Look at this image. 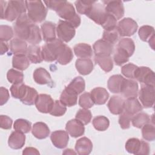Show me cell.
<instances>
[{
	"label": "cell",
	"mask_w": 155,
	"mask_h": 155,
	"mask_svg": "<svg viewBox=\"0 0 155 155\" xmlns=\"http://www.w3.org/2000/svg\"><path fill=\"white\" fill-rule=\"evenodd\" d=\"M105 12L113 16L116 20L121 19L124 15V7L121 1H103Z\"/></svg>",
	"instance_id": "11"
},
{
	"label": "cell",
	"mask_w": 155,
	"mask_h": 155,
	"mask_svg": "<svg viewBox=\"0 0 155 155\" xmlns=\"http://www.w3.org/2000/svg\"><path fill=\"white\" fill-rule=\"evenodd\" d=\"M139 98L141 105L145 108L152 107L154 103L155 90L154 87L142 85L139 91Z\"/></svg>",
	"instance_id": "8"
},
{
	"label": "cell",
	"mask_w": 155,
	"mask_h": 155,
	"mask_svg": "<svg viewBox=\"0 0 155 155\" xmlns=\"http://www.w3.org/2000/svg\"><path fill=\"white\" fill-rule=\"evenodd\" d=\"M142 129V135L145 140L153 141L155 139V128L154 126L151 124H147L144 125Z\"/></svg>",
	"instance_id": "46"
},
{
	"label": "cell",
	"mask_w": 155,
	"mask_h": 155,
	"mask_svg": "<svg viewBox=\"0 0 155 155\" xmlns=\"http://www.w3.org/2000/svg\"><path fill=\"white\" fill-rule=\"evenodd\" d=\"M129 58L130 56L124 50L117 47L113 57L116 65L118 66L122 65L129 61Z\"/></svg>",
	"instance_id": "44"
},
{
	"label": "cell",
	"mask_w": 155,
	"mask_h": 155,
	"mask_svg": "<svg viewBox=\"0 0 155 155\" xmlns=\"http://www.w3.org/2000/svg\"><path fill=\"white\" fill-rule=\"evenodd\" d=\"M95 62L99 65V67L105 72L110 71L113 67V62L110 57L109 56H94Z\"/></svg>",
	"instance_id": "33"
},
{
	"label": "cell",
	"mask_w": 155,
	"mask_h": 155,
	"mask_svg": "<svg viewBox=\"0 0 155 155\" xmlns=\"http://www.w3.org/2000/svg\"><path fill=\"white\" fill-rule=\"evenodd\" d=\"M150 153V146L149 144L143 141L142 140V143H141V147L140 149V151L139 152L138 154H144V155H147Z\"/></svg>",
	"instance_id": "58"
},
{
	"label": "cell",
	"mask_w": 155,
	"mask_h": 155,
	"mask_svg": "<svg viewBox=\"0 0 155 155\" xmlns=\"http://www.w3.org/2000/svg\"><path fill=\"white\" fill-rule=\"evenodd\" d=\"M28 16L34 23H40L46 18L47 9L41 1H25Z\"/></svg>",
	"instance_id": "3"
},
{
	"label": "cell",
	"mask_w": 155,
	"mask_h": 155,
	"mask_svg": "<svg viewBox=\"0 0 155 155\" xmlns=\"http://www.w3.org/2000/svg\"><path fill=\"white\" fill-rule=\"evenodd\" d=\"M13 30L12 27L6 25L0 26V40L6 42L11 39L13 36Z\"/></svg>",
	"instance_id": "52"
},
{
	"label": "cell",
	"mask_w": 155,
	"mask_h": 155,
	"mask_svg": "<svg viewBox=\"0 0 155 155\" xmlns=\"http://www.w3.org/2000/svg\"><path fill=\"white\" fill-rule=\"evenodd\" d=\"M27 90V85H25L24 83L14 84L10 87V92L12 96L16 99H22Z\"/></svg>",
	"instance_id": "35"
},
{
	"label": "cell",
	"mask_w": 155,
	"mask_h": 155,
	"mask_svg": "<svg viewBox=\"0 0 155 155\" xmlns=\"http://www.w3.org/2000/svg\"><path fill=\"white\" fill-rule=\"evenodd\" d=\"M91 97L94 104L103 105L105 104L109 97V93L107 90L102 87L93 88L90 93Z\"/></svg>",
	"instance_id": "21"
},
{
	"label": "cell",
	"mask_w": 155,
	"mask_h": 155,
	"mask_svg": "<svg viewBox=\"0 0 155 155\" xmlns=\"http://www.w3.org/2000/svg\"><path fill=\"white\" fill-rule=\"evenodd\" d=\"M105 30H111L117 28V20L110 14L107 13V17L101 25Z\"/></svg>",
	"instance_id": "54"
},
{
	"label": "cell",
	"mask_w": 155,
	"mask_h": 155,
	"mask_svg": "<svg viewBox=\"0 0 155 155\" xmlns=\"http://www.w3.org/2000/svg\"><path fill=\"white\" fill-rule=\"evenodd\" d=\"M94 103L92 100L91 94L89 93H84L79 96V105L83 108L88 109L94 105Z\"/></svg>",
	"instance_id": "50"
},
{
	"label": "cell",
	"mask_w": 155,
	"mask_h": 155,
	"mask_svg": "<svg viewBox=\"0 0 155 155\" xmlns=\"http://www.w3.org/2000/svg\"><path fill=\"white\" fill-rule=\"evenodd\" d=\"M26 55L30 62L33 64H39L43 61L41 48L36 45H30L28 47Z\"/></svg>",
	"instance_id": "28"
},
{
	"label": "cell",
	"mask_w": 155,
	"mask_h": 155,
	"mask_svg": "<svg viewBox=\"0 0 155 155\" xmlns=\"http://www.w3.org/2000/svg\"><path fill=\"white\" fill-rule=\"evenodd\" d=\"M107 15V13L105 10L104 5L96 1L86 16L97 24L102 25Z\"/></svg>",
	"instance_id": "9"
},
{
	"label": "cell",
	"mask_w": 155,
	"mask_h": 155,
	"mask_svg": "<svg viewBox=\"0 0 155 155\" xmlns=\"http://www.w3.org/2000/svg\"><path fill=\"white\" fill-rule=\"evenodd\" d=\"M93 125L96 130L99 131H105L110 125L109 119L104 116H97L92 121Z\"/></svg>",
	"instance_id": "38"
},
{
	"label": "cell",
	"mask_w": 155,
	"mask_h": 155,
	"mask_svg": "<svg viewBox=\"0 0 155 155\" xmlns=\"http://www.w3.org/2000/svg\"><path fill=\"white\" fill-rule=\"evenodd\" d=\"M55 12L59 17L70 23L74 28H77L81 24V18L76 13L73 5L70 2L59 1Z\"/></svg>",
	"instance_id": "1"
},
{
	"label": "cell",
	"mask_w": 155,
	"mask_h": 155,
	"mask_svg": "<svg viewBox=\"0 0 155 155\" xmlns=\"http://www.w3.org/2000/svg\"><path fill=\"white\" fill-rule=\"evenodd\" d=\"M13 120L6 115L0 116V127L4 130H9L12 128Z\"/></svg>",
	"instance_id": "56"
},
{
	"label": "cell",
	"mask_w": 155,
	"mask_h": 155,
	"mask_svg": "<svg viewBox=\"0 0 155 155\" xmlns=\"http://www.w3.org/2000/svg\"><path fill=\"white\" fill-rule=\"evenodd\" d=\"M96 1H76L74 2L77 12L82 15H87Z\"/></svg>",
	"instance_id": "40"
},
{
	"label": "cell",
	"mask_w": 155,
	"mask_h": 155,
	"mask_svg": "<svg viewBox=\"0 0 155 155\" xmlns=\"http://www.w3.org/2000/svg\"><path fill=\"white\" fill-rule=\"evenodd\" d=\"M11 51L15 54H26L27 51V44L26 42L18 38L11 40L10 43Z\"/></svg>",
	"instance_id": "25"
},
{
	"label": "cell",
	"mask_w": 155,
	"mask_h": 155,
	"mask_svg": "<svg viewBox=\"0 0 155 155\" xmlns=\"http://www.w3.org/2000/svg\"><path fill=\"white\" fill-rule=\"evenodd\" d=\"M30 65V61L26 54H15L12 59V66L19 70H24Z\"/></svg>",
	"instance_id": "32"
},
{
	"label": "cell",
	"mask_w": 155,
	"mask_h": 155,
	"mask_svg": "<svg viewBox=\"0 0 155 155\" xmlns=\"http://www.w3.org/2000/svg\"><path fill=\"white\" fill-rule=\"evenodd\" d=\"M0 3H1V16L2 15H3V13L5 11L7 2L4 1H1Z\"/></svg>",
	"instance_id": "61"
},
{
	"label": "cell",
	"mask_w": 155,
	"mask_h": 155,
	"mask_svg": "<svg viewBox=\"0 0 155 155\" xmlns=\"http://www.w3.org/2000/svg\"><path fill=\"white\" fill-rule=\"evenodd\" d=\"M27 10L24 1H9L5 11L1 16V19H5L8 21H13L22 14L25 13Z\"/></svg>",
	"instance_id": "4"
},
{
	"label": "cell",
	"mask_w": 155,
	"mask_h": 155,
	"mask_svg": "<svg viewBox=\"0 0 155 155\" xmlns=\"http://www.w3.org/2000/svg\"><path fill=\"white\" fill-rule=\"evenodd\" d=\"M117 47L124 50L130 57L133 55L135 50V45L134 41L130 38H122L117 45Z\"/></svg>",
	"instance_id": "36"
},
{
	"label": "cell",
	"mask_w": 155,
	"mask_h": 155,
	"mask_svg": "<svg viewBox=\"0 0 155 155\" xmlns=\"http://www.w3.org/2000/svg\"><path fill=\"white\" fill-rule=\"evenodd\" d=\"M119 33L117 28L111 30H104L102 35V39L107 42L114 45L119 39Z\"/></svg>",
	"instance_id": "48"
},
{
	"label": "cell",
	"mask_w": 155,
	"mask_h": 155,
	"mask_svg": "<svg viewBox=\"0 0 155 155\" xmlns=\"http://www.w3.org/2000/svg\"><path fill=\"white\" fill-rule=\"evenodd\" d=\"M76 119L82 122L84 125H87L91 121L92 114L91 111L88 109H79L76 114Z\"/></svg>",
	"instance_id": "47"
},
{
	"label": "cell",
	"mask_w": 155,
	"mask_h": 155,
	"mask_svg": "<svg viewBox=\"0 0 155 155\" xmlns=\"http://www.w3.org/2000/svg\"><path fill=\"white\" fill-rule=\"evenodd\" d=\"M78 94L70 88L66 87L60 96V101L65 107H73L77 104Z\"/></svg>",
	"instance_id": "17"
},
{
	"label": "cell",
	"mask_w": 155,
	"mask_h": 155,
	"mask_svg": "<svg viewBox=\"0 0 155 155\" xmlns=\"http://www.w3.org/2000/svg\"><path fill=\"white\" fill-rule=\"evenodd\" d=\"M73 58V53L71 49L65 44L59 51L56 61L61 65H67L70 63Z\"/></svg>",
	"instance_id": "31"
},
{
	"label": "cell",
	"mask_w": 155,
	"mask_h": 155,
	"mask_svg": "<svg viewBox=\"0 0 155 155\" xmlns=\"http://www.w3.org/2000/svg\"><path fill=\"white\" fill-rule=\"evenodd\" d=\"M93 48L95 56H109L113 53V45L103 39H99L94 42Z\"/></svg>",
	"instance_id": "14"
},
{
	"label": "cell",
	"mask_w": 155,
	"mask_h": 155,
	"mask_svg": "<svg viewBox=\"0 0 155 155\" xmlns=\"http://www.w3.org/2000/svg\"><path fill=\"white\" fill-rule=\"evenodd\" d=\"M41 41L42 38L40 29L38 25L33 24L31 34L30 35L28 39L27 40V42L30 44H31V45H36L40 43Z\"/></svg>",
	"instance_id": "49"
},
{
	"label": "cell",
	"mask_w": 155,
	"mask_h": 155,
	"mask_svg": "<svg viewBox=\"0 0 155 155\" xmlns=\"http://www.w3.org/2000/svg\"><path fill=\"white\" fill-rule=\"evenodd\" d=\"M7 78L8 82L13 84L22 83L24 80V74L22 72L15 69H10L7 73Z\"/></svg>",
	"instance_id": "45"
},
{
	"label": "cell",
	"mask_w": 155,
	"mask_h": 155,
	"mask_svg": "<svg viewBox=\"0 0 155 155\" xmlns=\"http://www.w3.org/2000/svg\"><path fill=\"white\" fill-rule=\"evenodd\" d=\"M150 120V118L149 115L143 112L138 113L131 118L133 125L137 128H141L144 125L149 123Z\"/></svg>",
	"instance_id": "34"
},
{
	"label": "cell",
	"mask_w": 155,
	"mask_h": 155,
	"mask_svg": "<svg viewBox=\"0 0 155 155\" xmlns=\"http://www.w3.org/2000/svg\"><path fill=\"white\" fill-rule=\"evenodd\" d=\"M140 39L144 42L148 41V40L154 35V27L150 25H143L140 27L138 31Z\"/></svg>",
	"instance_id": "43"
},
{
	"label": "cell",
	"mask_w": 155,
	"mask_h": 155,
	"mask_svg": "<svg viewBox=\"0 0 155 155\" xmlns=\"http://www.w3.org/2000/svg\"><path fill=\"white\" fill-rule=\"evenodd\" d=\"M137 22L130 18H125L120 21L117 25V30L120 36H131L137 31Z\"/></svg>",
	"instance_id": "7"
},
{
	"label": "cell",
	"mask_w": 155,
	"mask_h": 155,
	"mask_svg": "<svg viewBox=\"0 0 155 155\" xmlns=\"http://www.w3.org/2000/svg\"><path fill=\"white\" fill-rule=\"evenodd\" d=\"M31 124L28 120L24 119H16L13 124V128L16 131L23 133H28L31 130Z\"/></svg>",
	"instance_id": "42"
},
{
	"label": "cell",
	"mask_w": 155,
	"mask_h": 155,
	"mask_svg": "<svg viewBox=\"0 0 155 155\" xmlns=\"http://www.w3.org/2000/svg\"><path fill=\"white\" fill-rule=\"evenodd\" d=\"M138 84L134 80L125 79L122 84L120 93L126 98L136 97L138 94Z\"/></svg>",
	"instance_id": "12"
},
{
	"label": "cell",
	"mask_w": 155,
	"mask_h": 155,
	"mask_svg": "<svg viewBox=\"0 0 155 155\" xmlns=\"http://www.w3.org/2000/svg\"><path fill=\"white\" fill-rule=\"evenodd\" d=\"M64 154H76L77 153L74 152L73 150L72 149H66L64 150V151L62 153Z\"/></svg>",
	"instance_id": "62"
},
{
	"label": "cell",
	"mask_w": 155,
	"mask_h": 155,
	"mask_svg": "<svg viewBox=\"0 0 155 155\" xmlns=\"http://www.w3.org/2000/svg\"><path fill=\"white\" fill-rule=\"evenodd\" d=\"M56 26L51 22L46 21L41 25V31L44 40L48 42L56 39Z\"/></svg>",
	"instance_id": "22"
},
{
	"label": "cell",
	"mask_w": 155,
	"mask_h": 155,
	"mask_svg": "<svg viewBox=\"0 0 155 155\" xmlns=\"http://www.w3.org/2000/svg\"><path fill=\"white\" fill-rule=\"evenodd\" d=\"M67 87L72 89L78 94H79L82 93L85 90V81L81 76L76 77L74 79H73L71 81V82L69 84V85Z\"/></svg>",
	"instance_id": "41"
},
{
	"label": "cell",
	"mask_w": 155,
	"mask_h": 155,
	"mask_svg": "<svg viewBox=\"0 0 155 155\" xmlns=\"http://www.w3.org/2000/svg\"><path fill=\"white\" fill-rule=\"evenodd\" d=\"M134 79L145 85L154 87V73L147 67H138Z\"/></svg>",
	"instance_id": "10"
},
{
	"label": "cell",
	"mask_w": 155,
	"mask_h": 155,
	"mask_svg": "<svg viewBox=\"0 0 155 155\" xmlns=\"http://www.w3.org/2000/svg\"><path fill=\"white\" fill-rule=\"evenodd\" d=\"M125 78L120 74L111 76L108 80L107 87L109 90L113 93H119L122 84Z\"/></svg>",
	"instance_id": "30"
},
{
	"label": "cell",
	"mask_w": 155,
	"mask_h": 155,
	"mask_svg": "<svg viewBox=\"0 0 155 155\" xmlns=\"http://www.w3.org/2000/svg\"><path fill=\"white\" fill-rule=\"evenodd\" d=\"M10 95L8 90L3 87L0 88V105L5 104L9 99Z\"/></svg>",
	"instance_id": "57"
},
{
	"label": "cell",
	"mask_w": 155,
	"mask_h": 155,
	"mask_svg": "<svg viewBox=\"0 0 155 155\" xmlns=\"http://www.w3.org/2000/svg\"><path fill=\"white\" fill-rule=\"evenodd\" d=\"M93 149L91 141L86 137L79 139L75 144V150L79 155H88Z\"/></svg>",
	"instance_id": "20"
},
{
	"label": "cell",
	"mask_w": 155,
	"mask_h": 155,
	"mask_svg": "<svg viewBox=\"0 0 155 155\" xmlns=\"http://www.w3.org/2000/svg\"><path fill=\"white\" fill-rule=\"evenodd\" d=\"M142 110V105L136 97L127 98L125 101L124 111L133 116Z\"/></svg>",
	"instance_id": "23"
},
{
	"label": "cell",
	"mask_w": 155,
	"mask_h": 155,
	"mask_svg": "<svg viewBox=\"0 0 155 155\" xmlns=\"http://www.w3.org/2000/svg\"><path fill=\"white\" fill-rule=\"evenodd\" d=\"M132 116L128 114L125 111H123L120 114L119 117V124L122 129H128L130 127V122L131 121Z\"/></svg>",
	"instance_id": "55"
},
{
	"label": "cell",
	"mask_w": 155,
	"mask_h": 155,
	"mask_svg": "<svg viewBox=\"0 0 155 155\" xmlns=\"http://www.w3.org/2000/svg\"><path fill=\"white\" fill-rule=\"evenodd\" d=\"M75 55L80 58H90L93 55L91 47L85 43H79L74 47Z\"/></svg>",
	"instance_id": "29"
},
{
	"label": "cell",
	"mask_w": 155,
	"mask_h": 155,
	"mask_svg": "<svg viewBox=\"0 0 155 155\" xmlns=\"http://www.w3.org/2000/svg\"><path fill=\"white\" fill-rule=\"evenodd\" d=\"M23 155H28V154H39V151L33 147H26L22 151Z\"/></svg>",
	"instance_id": "59"
},
{
	"label": "cell",
	"mask_w": 155,
	"mask_h": 155,
	"mask_svg": "<svg viewBox=\"0 0 155 155\" xmlns=\"http://www.w3.org/2000/svg\"><path fill=\"white\" fill-rule=\"evenodd\" d=\"M33 77L35 82L38 84H48L52 82L50 73L42 67L36 68L33 72Z\"/></svg>",
	"instance_id": "26"
},
{
	"label": "cell",
	"mask_w": 155,
	"mask_h": 155,
	"mask_svg": "<svg viewBox=\"0 0 155 155\" xmlns=\"http://www.w3.org/2000/svg\"><path fill=\"white\" fill-rule=\"evenodd\" d=\"M125 100L119 96H113L109 100L107 107L113 114H120L124 110Z\"/></svg>",
	"instance_id": "18"
},
{
	"label": "cell",
	"mask_w": 155,
	"mask_h": 155,
	"mask_svg": "<svg viewBox=\"0 0 155 155\" xmlns=\"http://www.w3.org/2000/svg\"><path fill=\"white\" fill-rule=\"evenodd\" d=\"M53 99L50 95L47 94H40L38 95L35 102L37 110L42 113H48L50 112L53 104Z\"/></svg>",
	"instance_id": "13"
},
{
	"label": "cell",
	"mask_w": 155,
	"mask_h": 155,
	"mask_svg": "<svg viewBox=\"0 0 155 155\" xmlns=\"http://www.w3.org/2000/svg\"><path fill=\"white\" fill-rule=\"evenodd\" d=\"M154 35L148 41V43H149L150 46H151L153 49H154Z\"/></svg>",
	"instance_id": "63"
},
{
	"label": "cell",
	"mask_w": 155,
	"mask_h": 155,
	"mask_svg": "<svg viewBox=\"0 0 155 155\" xmlns=\"http://www.w3.org/2000/svg\"><path fill=\"white\" fill-rule=\"evenodd\" d=\"M56 33L58 38L63 42H68L76 34L75 28L68 22L60 20L56 27Z\"/></svg>",
	"instance_id": "6"
},
{
	"label": "cell",
	"mask_w": 155,
	"mask_h": 155,
	"mask_svg": "<svg viewBox=\"0 0 155 155\" xmlns=\"http://www.w3.org/2000/svg\"><path fill=\"white\" fill-rule=\"evenodd\" d=\"M25 142V136L24 133L15 131L11 133L8 139V146L14 150L21 149L23 147Z\"/></svg>",
	"instance_id": "19"
},
{
	"label": "cell",
	"mask_w": 155,
	"mask_h": 155,
	"mask_svg": "<svg viewBox=\"0 0 155 155\" xmlns=\"http://www.w3.org/2000/svg\"><path fill=\"white\" fill-rule=\"evenodd\" d=\"M8 50V45L4 41H1V54L2 55Z\"/></svg>",
	"instance_id": "60"
},
{
	"label": "cell",
	"mask_w": 155,
	"mask_h": 155,
	"mask_svg": "<svg viewBox=\"0 0 155 155\" xmlns=\"http://www.w3.org/2000/svg\"><path fill=\"white\" fill-rule=\"evenodd\" d=\"M137 68L138 67L136 65L131 63H129L122 67L121 73L126 78L134 79L135 73Z\"/></svg>",
	"instance_id": "53"
},
{
	"label": "cell",
	"mask_w": 155,
	"mask_h": 155,
	"mask_svg": "<svg viewBox=\"0 0 155 155\" xmlns=\"http://www.w3.org/2000/svg\"><path fill=\"white\" fill-rule=\"evenodd\" d=\"M50 139L55 147L62 149L66 147L68 144L69 140L68 133L64 130L54 131L51 134Z\"/></svg>",
	"instance_id": "15"
},
{
	"label": "cell",
	"mask_w": 155,
	"mask_h": 155,
	"mask_svg": "<svg viewBox=\"0 0 155 155\" xmlns=\"http://www.w3.org/2000/svg\"><path fill=\"white\" fill-rule=\"evenodd\" d=\"M67 111L66 107L63 105L60 101L56 100L54 102L53 107L49 113L51 115L53 116H63Z\"/></svg>",
	"instance_id": "51"
},
{
	"label": "cell",
	"mask_w": 155,
	"mask_h": 155,
	"mask_svg": "<svg viewBox=\"0 0 155 155\" xmlns=\"http://www.w3.org/2000/svg\"><path fill=\"white\" fill-rule=\"evenodd\" d=\"M67 132L73 137L82 136L85 132L84 125L76 119L70 120L65 125Z\"/></svg>",
	"instance_id": "16"
},
{
	"label": "cell",
	"mask_w": 155,
	"mask_h": 155,
	"mask_svg": "<svg viewBox=\"0 0 155 155\" xmlns=\"http://www.w3.org/2000/svg\"><path fill=\"white\" fill-rule=\"evenodd\" d=\"M32 134L38 139L47 138L50 134V129L47 125L42 122H38L34 124L32 130Z\"/></svg>",
	"instance_id": "27"
},
{
	"label": "cell",
	"mask_w": 155,
	"mask_h": 155,
	"mask_svg": "<svg viewBox=\"0 0 155 155\" xmlns=\"http://www.w3.org/2000/svg\"><path fill=\"white\" fill-rule=\"evenodd\" d=\"M75 66L78 71L82 75L89 74L93 70V61L89 58H81L76 61Z\"/></svg>",
	"instance_id": "24"
},
{
	"label": "cell",
	"mask_w": 155,
	"mask_h": 155,
	"mask_svg": "<svg viewBox=\"0 0 155 155\" xmlns=\"http://www.w3.org/2000/svg\"><path fill=\"white\" fill-rule=\"evenodd\" d=\"M33 24H35L34 22L29 18L26 13L21 15L13 25L15 34L18 38L27 41Z\"/></svg>",
	"instance_id": "2"
},
{
	"label": "cell",
	"mask_w": 155,
	"mask_h": 155,
	"mask_svg": "<svg viewBox=\"0 0 155 155\" xmlns=\"http://www.w3.org/2000/svg\"><path fill=\"white\" fill-rule=\"evenodd\" d=\"M65 44L59 39L47 42L42 46L41 51L43 60L46 62H53L56 60L57 56Z\"/></svg>",
	"instance_id": "5"
},
{
	"label": "cell",
	"mask_w": 155,
	"mask_h": 155,
	"mask_svg": "<svg viewBox=\"0 0 155 155\" xmlns=\"http://www.w3.org/2000/svg\"><path fill=\"white\" fill-rule=\"evenodd\" d=\"M38 96V91L33 88L27 86V92L24 97L20 101L24 104L27 105H32L35 104V102Z\"/></svg>",
	"instance_id": "39"
},
{
	"label": "cell",
	"mask_w": 155,
	"mask_h": 155,
	"mask_svg": "<svg viewBox=\"0 0 155 155\" xmlns=\"http://www.w3.org/2000/svg\"><path fill=\"white\" fill-rule=\"evenodd\" d=\"M142 140L137 138H130L125 143V150L127 152L131 154H138L141 147Z\"/></svg>",
	"instance_id": "37"
}]
</instances>
